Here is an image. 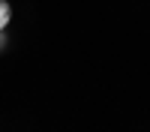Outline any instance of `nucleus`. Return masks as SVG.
Segmentation results:
<instances>
[{"instance_id":"obj_1","label":"nucleus","mask_w":150,"mask_h":132,"mask_svg":"<svg viewBox=\"0 0 150 132\" xmlns=\"http://www.w3.org/2000/svg\"><path fill=\"white\" fill-rule=\"evenodd\" d=\"M12 21V6L6 3V0H0V30H6Z\"/></svg>"},{"instance_id":"obj_2","label":"nucleus","mask_w":150,"mask_h":132,"mask_svg":"<svg viewBox=\"0 0 150 132\" xmlns=\"http://www.w3.org/2000/svg\"><path fill=\"white\" fill-rule=\"evenodd\" d=\"M6 45H9V36H6V30H0V51H6Z\"/></svg>"}]
</instances>
